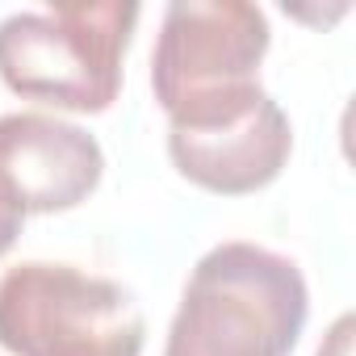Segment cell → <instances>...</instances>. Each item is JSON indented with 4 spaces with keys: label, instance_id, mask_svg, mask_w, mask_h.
<instances>
[{
    "label": "cell",
    "instance_id": "ba28073f",
    "mask_svg": "<svg viewBox=\"0 0 356 356\" xmlns=\"http://www.w3.org/2000/svg\"><path fill=\"white\" fill-rule=\"evenodd\" d=\"M318 356H352V314H339L335 318V327L327 331Z\"/></svg>",
    "mask_w": 356,
    "mask_h": 356
},
{
    "label": "cell",
    "instance_id": "277c9868",
    "mask_svg": "<svg viewBox=\"0 0 356 356\" xmlns=\"http://www.w3.org/2000/svg\"><path fill=\"white\" fill-rule=\"evenodd\" d=\"M134 293L72 264L26 260L0 277V348L13 356H143Z\"/></svg>",
    "mask_w": 356,
    "mask_h": 356
},
{
    "label": "cell",
    "instance_id": "5b68a950",
    "mask_svg": "<svg viewBox=\"0 0 356 356\" xmlns=\"http://www.w3.org/2000/svg\"><path fill=\"white\" fill-rule=\"evenodd\" d=\"M289 151L293 126L268 92L197 126H168V155L176 172L222 197H243L273 185L289 163Z\"/></svg>",
    "mask_w": 356,
    "mask_h": 356
},
{
    "label": "cell",
    "instance_id": "6da1fadb",
    "mask_svg": "<svg viewBox=\"0 0 356 356\" xmlns=\"http://www.w3.org/2000/svg\"><path fill=\"white\" fill-rule=\"evenodd\" d=\"M306 314L302 268L273 248L231 239L189 273L163 356H289Z\"/></svg>",
    "mask_w": 356,
    "mask_h": 356
},
{
    "label": "cell",
    "instance_id": "8992f818",
    "mask_svg": "<svg viewBox=\"0 0 356 356\" xmlns=\"http://www.w3.org/2000/svg\"><path fill=\"white\" fill-rule=\"evenodd\" d=\"M105 176L101 143L51 113L0 118V185L26 214H59L88 202Z\"/></svg>",
    "mask_w": 356,
    "mask_h": 356
},
{
    "label": "cell",
    "instance_id": "52a82bcc",
    "mask_svg": "<svg viewBox=\"0 0 356 356\" xmlns=\"http://www.w3.org/2000/svg\"><path fill=\"white\" fill-rule=\"evenodd\" d=\"M22 227H26V210L13 202V193H9L5 185H0V256H5V252L17 243Z\"/></svg>",
    "mask_w": 356,
    "mask_h": 356
},
{
    "label": "cell",
    "instance_id": "7a4b0ae2",
    "mask_svg": "<svg viewBox=\"0 0 356 356\" xmlns=\"http://www.w3.org/2000/svg\"><path fill=\"white\" fill-rule=\"evenodd\" d=\"M134 26L130 0H51L42 13H13L0 22V80L26 101L105 113L122 92Z\"/></svg>",
    "mask_w": 356,
    "mask_h": 356
},
{
    "label": "cell",
    "instance_id": "3957f363",
    "mask_svg": "<svg viewBox=\"0 0 356 356\" xmlns=\"http://www.w3.org/2000/svg\"><path fill=\"white\" fill-rule=\"evenodd\" d=\"M268 17L248 0H172L151 51V88L168 126L210 122L260 88Z\"/></svg>",
    "mask_w": 356,
    "mask_h": 356
}]
</instances>
